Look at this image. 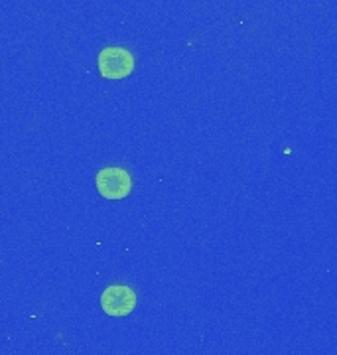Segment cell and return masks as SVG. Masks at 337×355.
Wrapping results in <instances>:
<instances>
[{
    "instance_id": "1",
    "label": "cell",
    "mask_w": 337,
    "mask_h": 355,
    "mask_svg": "<svg viewBox=\"0 0 337 355\" xmlns=\"http://www.w3.org/2000/svg\"><path fill=\"white\" fill-rule=\"evenodd\" d=\"M97 190L107 200H123L132 190V178L125 168H103L95 176Z\"/></svg>"
},
{
    "instance_id": "2",
    "label": "cell",
    "mask_w": 337,
    "mask_h": 355,
    "mask_svg": "<svg viewBox=\"0 0 337 355\" xmlns=\"http://www.w3.org/2000/svg\"><path fill=\"white\" fill-rule=\"evenodd\" d=\"M99 71L105 79H125L135 71V58L126 48H105L99 53Z\"/></svg>"
},
{
    "instance_id": "3",
    "label": "cell",
    "mask_w": 337,
    "mask_h": 355,
    "mask_svg": "<svg viewBox=\"0 0 337 355\" xmlns=\"http://www.w3.org/2000/svg\"><path fill=\"white\" fill-rule=\"evenodd\" d=\"M101 306L103 310L112 318L128 316L137 306V294L130 286L125 284H112L101 294Z\"/></svg>"
}]
</instances>
